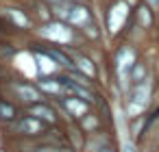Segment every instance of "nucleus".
Here are the masks:
<instances>
[{
  "label": "nucleus",
  "instance_id": "f257e3e1",
  "mask_svg": "<svg viewBox=\"0 0 159 152\" xmlns=\"http://www.w3.org/2000/svg\"><path fill=\"white\" fill-rule=\"evenodd\" d=\"M13 130H18V132H22V135H39L42 130H44V124H42V119H37V117H24V119H20L16 126H13Z\"/></svg>",
  "mask_w": 159,
  "mask_h": 152
},
{
  "label": "nucleus",
  "instance_id": "f03ea898",
  "mask_svg": "<svg viewBox=\"0 0 159 152\" xmlns=\"http://www.w3.org/2000/svg\"><path fill=\"white\" fill-rule=\"evenodd\" d=\"M13 91L24 100V102H39L42 100V91L33 85H24V83H16L13 85Z\"/></svg>",
  "mask_w": 159,
  "mask_h": 152
},
{
  "label": "nucleus",
  "instance_id": "7ed1b4c3",
  "mask_svg": "<svg viewBox=\"0 0 159 152\" xmlns=\"http://www.w3.org/2000/svg\"><path fill=\"white\" fill-rule=\"evenodd\" d=\"M89 20V9L83 5H70V13H68V22L74 26H85V22Z\"/></svg>",
  "mask_w": 159,
  "mask_h": 152
},
{
  "label": "nucleus",
  "instance_id": "20e7f679",
  "mask_svg": "<svg viewBox=\"0 0 159 152\" xmlns=\"http://www.w3.org/2000/svg\"><path fill=\"white\" fill-rule=\"evenodd\" d=\"M42 35L50 37V39H61V41H70V31L63 24H48L42 28Z\"/></svg>",
  "mask_w": 159,
  "mask_h": 152
},
{
  "label": "nucleus",
  "instance_id": "39448f33",
  "mask_svg": "<svg viewBox=\"0 0 159 152\" xmlns=\"http://www.w3.org/2000/svg\"><path fill=\"white\" fill-rule=\"evenodd\" d=\"M66 109L74 115V117H83V115H87V104H85V100H76V98H66Z\"/></svg>",
  "mask_w": 159,
  "mask_h": 152
},
{
  "label": "nucleus",
  "instance_id": "423d86ee",
  "mask_svg": "<svg viewBox=\"0 0 159 152\" xmlns=\"http://www.w3.org/2000/svg\"><path fill=\"white\" fill-rule=\"evenodd\" d=\"M148 93H150V83H148V78H144L139 85H137V89H135V104L139 106V109H144V104L148 102Z\"/></svg>",
  "mask_w": 159,
  "mask_h": 152
},
{
  "label": "nucleus",
  "instance_id": "0eeeda50",
  "mask_svg": "<svg viewBox=\"0 0 159 152\" xmlns=\"http://www.w3.org/2000/svg\"><path fill=\"white\" fill-rule=\"evenodd\" d=\"M29 113H31L33 117L42 119V122H55V113H52V109H48V106H44V104H35V106H31Z\"/></svg>",
  "mask_w": 159,
  "mask_h": 152
},
{
  "label": "nucleus",
  "instance_id": "6e6552de",
  "mask_svg": "<svg viewBox=\"0 0 159 152\" xmlns=\"http://www.w3.org/2000/svg\"><path fill=\"white\" fill-rule=\"evenodd\" d=\"M39 87L42 89H46V91H50V93H55V96H59L61 91H63V85H61V80H42L39 83Z\"/></svg>",
  "mask_w": 159,
  "mask_h": 152
},
{
  "label": "nucleus",
  "instance_id": "1a4fd4ad",
  "mask_svg": "<svg viewBox=\"0 0 159 152\" xmlns=\"http://www.w3.org/2000/svg\"><path fill=\"white\" fill-rule=\"evenodd\" d=\"M46 54H48V57H50L52 61H57V63H61V65H68V67H74V65H72V61H70V59H68L66 54H61L59 50H48Z\"/></svg>",
  "mask_w": 159,
  "mask_h": 152
},
{
  "label": "nucleus",
  "instance_id": "9d476101",
  "mask_svg": "<svg viewBox=\"0 0 159 152\" xmlns=\"http://www.w3.org/2000/svg\"><path fill=\"white\" fill-rule=\"evenodd\" d=\"M37 61L42 63V65H39L42 72H52V70H55V61H52L48 54H37Z\"/></svg>",
  "mask_w": 159,
  "mask_h": 152
},
{
  "label": "nucleus",
  "instance_id": "9b49d317",
  "mask_svg": "<svg viewBox=\"0 0 159 152\" xmlns=\"http://www.w3.org/2000/svg\"><path fill=\"white\" fill-rule=\"evenodd\" d=\"M76 67H79L81 72H87V76H94V67H92L89 59H85V57H76Z\"/></svg>",
  "mask_w": 159,
  "mask_h": 152
},
{
  "label": "nucleus",
  "instance_id": "f8f14e48",
  "mask_svg": "<svg viewBox=\"0 0 159 152\" xmlns=\"http://www.w3.org/2000/svg\"><path fill=\"white\" fill-rule=\"evenodd\" d=\"M0 117H2V119H13L16 117V109L5 104V102H0Z\"/></svg>",
  "mask_w": 159,
  "mask_h": 152
},
{
  "label": "nucleus",
  "instance_id": "ddd939ff",
  "mask_svg": "<svg viewBox=\"0 0 159 152\" xmlns=\"http://www.w3.org/2000/svg\"><path fill=\"white\" fill-rule=\"evenodd\" d=\"M7 13H9V15H11V20H13V22H18V24H20L22 28H24V26L29 24V22H26V18H24V15H22V13H20L18 9H7Z\"/></svg>",
  "mask_w": 159,
  "mask_h": 152
},
{
  "label": "nucleus",
  "instance_id": "4468645a",
  "mask_svg": "<svg viewBox=\"0 0 159 152\" xmlns=\"http://www.w3.org/2000/svg\"><path fill=\"white\" fill-rule=\"evenodd\" d=\"M144 74H146V72H144L142 65H135V67H133V78H135V83H137V80H144Z\"/></svg>",
  "mask_w": 159,
  "mask_h": 152
},
{
  "label": "nucleus",
  "instance_id": "2eb2a0df",
  "mask_svg": "<svg viewBox=\"0 0 159 152\" xmlns=\"http://www.w3.org/2000/svg\"><path fill=\"white\" fill-rule=\"evenodd\" d=\"M139 13H142V20H144V24H148V9H146V7H142V9H139Z\"/></svg>",
  "mask_w": 159,
  "mask_h": 152
},
{
  "label": "nucleus",
  "instance_id": "dca6fc26",
  "mask_svg": "<svg viewBox=\"0 0 159 152\" xmlns=\"http://www.w3.org/2000/svg\"><path fill=\"white\" fill-rule=\"evenodd\" d=\"M39 152H55V150H52V148H42Z\"/></svg>",
  "mask_w": 159,
  "mask_h": 152
},
{
  "label": "nucleus",
  "instance_id": "f3484780",
  "mask_svg": "<svg viewBox=\"0 0 159 152\" xmlns=\"http://www.w3.org/2000/svg\"><path fill=\"white\" fill-rule=\"evenodd\" d=\"M48 2H52V5H59V2H63V0H48Z\"/></svg>",
  "mask_w": 159,
  "mask_h": 152
},
{
  "label": "nucleus",
  "instance_id": "a211bd4d",
  "mask_svg": "<svg viewBox=\"0 0 159 152\" xmlns=\"http://www.w3.org/2000/svg\"><path fill=\"white\" fill-rule=\"evenodd\" d=\"M148 5H159V0H148Z\"/></svg>",
  "mask_w": 159,
  "mask_h": 152
},
{
  "label": "nucleus",
  "instance_id": "6ab92c4d",
  "mask_svg": "<svg viewBox=\"0 0 159 152\" xmlns=\"http://www.w3.org/2000/svg\"><path fill=\"white\" fill-rule=\"evenodd\" d=\"M72 2H79V0H72Z\"/></svg>",
  "mask_w": 159,
  "mask_h": 152
}]
</instances>
